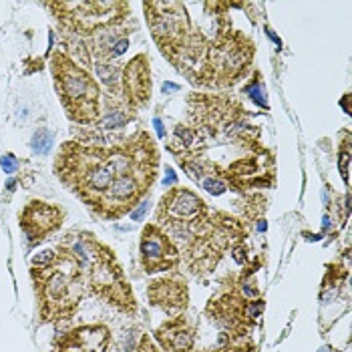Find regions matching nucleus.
I'll return each mask as SVG.
<instances>
[{"mask_svg": "<svg viewBox=\"0 0 352 352\" xmlns=\"http://www.w3.org/2000/svg\"><path fill=\"white\" fill-rule=\"evenodd\" d=\"M32 280L45 322L69 318L85 296V274L63 250L53 264L32 266Z\"/></svg>", "mask_w": 352, "mask_h": 352, "instance_id": "1", "label": "nucleus"}, {"mask_svg": "<svg viewBox=\"0 0 352 352\" xmlns=\"http://www.w3.org/2000/svg\"><path fill=\"white\" fill-rule=\"evenodd\" d=\"M54 87L69 117L82 125H95L99 121L101 91L97 81L77 65L69 54L54 53L51 58Z\"/></svg>", "mask_w": 352, "mask_h": 352, "instance_id": "2", "label": "nucleus"}, {"mask_svg": "<svg viewBox=\"0 0 352 352\" xmlns=\"http://www.w3.org/2000/svg\"><path fill=\"white\" fill-rule=\"evenodd\" d=\"M254 60V43L240 30H217L210 41L204 69V87L226 89L244 79Z\"/></svg>", "mask_w": 352, "mask_h": 352, "instance_id": "3", "label": "nucleus"}, {"mask_svg": "<svg viewBox=\"0 0 352 352\" xmlns=\"http://www.w3.org/2000/svg\"><path fill=\"white\" fill-rule=\"evenodd\" d=\"M85 282L93 292L109 302L111 306H117L123 312H135V298L131 292L129 282L125 280V274L117 264L115 254L107 245L99 244L91 236V264L85 272Z\"/></svg>", "mask_w": 352, "mask_h": 352, "instance_id": "4", "label": "nucleus"}, {"mask_svg": "<svg viewBox=\"0 0 352 352\" xmlns=\"http://www.w3.org/2000/svg\"><path fill=\"white\" fill-rule=\"evenodd\" d=\"M143 10L147 14L153 41L157 43L163 56L171 63V58L186 47L195 30L186 6L182 2H145Z\"/></svg>", "mask_w": 352, "mask_h": 352, "instance_id": "5", "label": "nucleus"}, {"mask_svg": "<svg viewBox=\"0 0 352 352\" xmlns=\"http://www.w3.org/2000/svg\"><path fill=\"white\" fill-rule=\"evenodd\" d=\"M54 16L77 34H95L103 28L119 27L131 8L125 2H58L51 4Z\"/></svg>", "mask_w": 352, "mask_h": 352, "instance_id": "6", "label": "nucleus"}, {"mask_svg": "<svg viewBox=\"0 0 352 352\" xmlns=\"http://www.w3.org/2000/svg\"><path fill=\"white\" fill-rule=\"evenodd\" d=\"M210 217L208 204L191 190L186 188H173L165 191L157 212H155V223L167 230V228H190L191 234L204 230L206 221Z\"/></svg>", "mask_w": 352, "mask_h": 352, "instance_id": "7", "label": "nucleus"}, {"mask_svg": "<svg viewBox=\"0 0 352 352\" xmlns=\"http://www.w3.org/2000/svg\"><path fill=\"white\" fill-rule=\"evenodd\" d=\"M157 171H133L121 177H115L107 191L93 206L95 212L105 219H119L129 214L137 204L143 199L145 191L151 190L155 184Z\"/></svg>", "mask_w": 352, "mask_h": 352, "instance_id": "8", "label": "nucleus"}, {"mask_svg": "<svg viewBox=\"0 0 352 352\" xmlns=\"http://www.w3.org/2000/svg\"><path fill=\"white\" fill-rule=\"evenodd\" d=\"M141 262L147 274L169 272L177 268L179 264V248L173 244V240L163 232L157 223H147L141 234L139 244Z\"/></svg>", "mask_w": 352, "mask_h": 352, "instance_id": "9", "label": "nucleus"}, {"mask_svg": "<svg viewBox=\"0 0 352 352\" xmlns=\"http://www.w3.org/2000/svg\"><path fill=\"white\" fill-rule=\"evenodd\" d=\"M121 91H123L127 107L131 111L145 107L149 103V99H151V69H149L147 54H137L123 67Z\"/></svg>", "mask_w": 352, "mask_h": 352, "instance_id": "10", "label": "nucleus"}, {"mask_svg": "<svg viewBox=\"0 0 352 352\" xmlns=\"http://www.w3.org/2000/svg\"><path fill=\"white\" fill-rule=\"evenodd\" d=\"M65 214L58 206H51L45 201H32L21 214V226L32 244L43 242L49 234L60 228Z\"/></svg>", "mask_w": 352, "mask_h": 352, "instance_id": "11", "label": "nucleus"}, {"mask_svg": "<svg viewBox=\"0 0 352 352\" xmlns=\"http://www.w3.org/2000/svg\"><path fill=\"white\" fill-rule=\"evenodd\" d=\"M149 302L157 308H162L165 314L169 316H182L190 304V290L188 284L182 278L169 276V278H162L155 280L149 286Z\"/></svg>", "mask_w": 352, "mask_h": 352, "instance_id": "12", "label": "nucleus"}, {"mask_svg": "<svg viewBox=\"0 0 352 352\" xmlns=\"http://www.w3.org/2000/svg\"><path fill=\"white\" fill-rule=\"evenodd\" d=\"M111 342L109 328L103 324L81 326L56 342V352H105Z\"/></svg>", "mask_w": 352, "mask_h": 352, "instance_id": "13", "label": "nucleus"}, {"mask_svg": "<svg viewBox=\"0 0 352 352\" xmlns=\"http://www.w3.org/2000/svg\"><path fill=\"white\" fill-rule=\"evenodd\" d=\"M155 338L165 352H193L195 328L188 318L175 316L155 330Z\"/></svg>", "mask_w": 352, "mask_h": 352, "instance_id": "14", "label": "nucleus"}, {"mask_svg": "<svg viewBox=\"0 0 352 352\" xmlns=\"http://www.w3.org/2000/svg\"><path fill=\"white\" fill-rule=\"evenodd\" d=\"M195 352V351H193ZM199 352H254V344L245 340V336H230L221 334L219 342L214 351H199Z\"/></svg>", "mask_w": 352, "mask_h": 352, "instance_id": "15", "label": "nucleus"}, {"mask_svg": "<svg viewBox=\"0 0 352 352\" xmlns=\"http://www.w3.org/2000/svg\"><path fill=\"white\" fill-rule=\"evenodd\" d=\"M95 69H97V77L103 81V85H107L111 91H117L119 87V67L117 65H105V63H95Z\"/></svg>", "mask_w": 352, "mask_h": 352, "instance_id": "16", "label": "nucleus"}, {"mask_svg": "<svg viewBox=\"0 0 352 352\" xmlns=\"http://www.w3.org/2000/svg\"><path fill=\"white\" fill-rule=\"evenodd\" d=\"M51 145H53V133H51L49 129H45V127H43V129H38V131L32 135V141H30L32 151H34V153H38V155L49 153Z\"/></svg>", "mask_w": 352, "mask_h": 352, "instance_id": "17", "label": "nucleus"}, {"mask_svg": "<svg viewBox=\"0 0 352 352\" xmlns=\"http://www.w3.org/2000/svg\"><path fill=\"white\" fill-rule=\"evenodd\" d=\"M127 121H129V117L125 115V111L111 109V111H107V115L101 119V127L103 129H121V127H125Z\"/></svg>", "mask_w": 352, "mask_h": 352, "instance_id": "18", "label": "nucleus"}, {"mask_svg": "<svg viewBox=\"0 0 352 352\" xmlns=\"http://www.w3.org/2000/svg\"><path fill=\"white\" fill-rule=\"evenodd\" d=\"M201 186H204V190L208 191V193H212V195H221L223 191L228 190V184L223 182V179H219L216 175H208L204 182H201Z\"/></svg>", "mask_w": 352, "mask_h": 352, "instance_id": "19", "label": "nucleus"}, {"mask_svg": "<svg viewBox=\"0 0 352 352\" xmlns=\"http://www.w3.org/2000/svg\"><path fill=\"white\" fill-rule=\"evenodd\" d=\"M135 352H160V351H157V346L151 342V338H149V336H143V338L139 340V346L135 349Z\"/></svg>", "mask_w": 352, "mask_h": 352, "instance_id": "20", "label": "nucleus"}, {"mask_svg": "<svg viewBox=\"0 0 352 352\" xmlns=\"http://www.w3.org/2000/svg\"><path fill=\"white\" fill-rule=\"evenodd\" d=\"M0 165H2V169H4L6 173H14L16 167H19V163H16V160H14L12 155H4V157L0 160Z\"/></svg>", "mask_w": 352, "mask_h": 352, "instance_id": "21", "label": "nucleus"}, {"mask_svg": "<svg viewBox=\"0 0 352 352\" xmlns=\"http://www.w3.org/2000/svg\"><path fill=\"white\" fill-rule=\"evenodd\" d=\"M147 208H149V204H147V201H143V204L139 206V210H137V212H133V214H131V217H133V219H137V221H139L141 217H143V216H145V214H147Z\"/></svg>", "mask_w": 352, "mask_h": 352, "instance_id": "22", "label": "nucleus"}, {"mask_svg": "<svg viewBox=\"0 0 352 352\" xmlns=\"http://www.w3.org/2000/svg\"><path fill=\"white\" fill-rule=\"evenodd\" d=\"M162 91L163 93H171V91H179V87L177 85H171V82H163Z\"/></svg>", "mask_w": 352, "mask_h": 352, "instance_id": "23", "label": "nucleus"}, {"mask_svg": "<svg viewBox=\"0 0 352 352\" xmlns=\"http://www.w3.org/2000/svg\"><path fill=\"white\" fill-rule=\"evenodd\" d=\"M155 127H157V133H160V137L165 135V129H163V123L160 121V119H155Z\"/></svg>", "mask_w": 352, "mask_h": 352, "instance_id": "24", "label": "nucleus"}]
</instances>
